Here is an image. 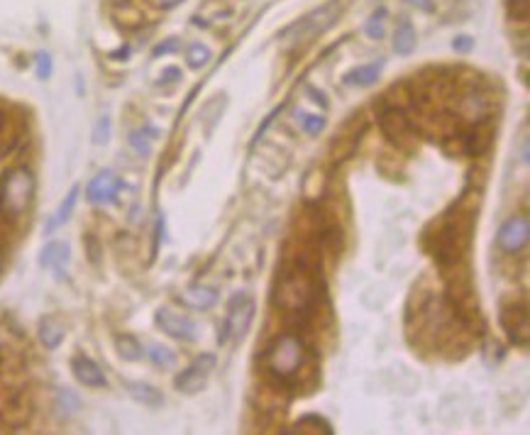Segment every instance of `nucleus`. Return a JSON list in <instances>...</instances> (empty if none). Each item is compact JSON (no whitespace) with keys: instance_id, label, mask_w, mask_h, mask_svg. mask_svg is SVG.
<instances>
[{"instance_id":"1","label":"nucleus","mask_w":530,"mask_h":435,"mask_svg":"<svg viewBox=\"0 0 530 435\" xmlns=\"http://www.w3.org/2000/svg\"><path fill=\"white\" fill-rule=\"evenodd\" d=\"M320 301V271L308 255H296L284 266H279L271 304L276 311L294 318H306L315 311Z\"/></svg>"},{"instance_id":"2","label":"nucleus","mask_w":530,"mask_h":435,"mask_svg":"<svg viewBox=\"0 0 530 435\" xmlns=\"http://www.w3.org/2000/svg\"><path fill=\"white\" fill-rule=\"evenodd\" d=\"M306 362H308V348H306V340L296 333L274 335L262 355L264 372L279 384L299 382Z\"/></svg>"},{"instance_id":"3","label":"nucleus","mask_w":530,"mask_h":435,"mask_svg":"<svg viewBox=\"0 0 530 435\" xmlns=\"http://www.w3.org/2000/svg\"><path fill=\"white\" fill-rule=\"evenodd\" d=\"M469 235H472V218L464 220L462 215H457V220H445L438 227V232H433V245H430V255L435 257L443 269H452L459 266L462 255L469 245Z\"/></svg>"},{"instance_id":"4","label":"nucleus","mask_w":530,"mask_h":435,"mask_svg":"<svg viewBox=\"0 0 530 435\" xmlns=\"http://www.w3.org/2000/svg\"><path fill=\"white\" fill-rule=\"evenodd\" d=\"M37 181L27 166H15L0 181V215L8 220H17L29 211L34 201Z\"/></svg>"},{"instance_id":"5","label":"nucleus","mask_w":530,"mask_h":435,"mask_svg":"<svg viewBox=\"0 0 530 435\" xmlns=\"http://www.w3.org/2000/svg\"><path fill=\"white\" fill-rule=\"evenodd\" d=\"M343 0H328L325 5L320 8L310 10L308 15H303L301 20H296L294 24L284 29L279 34L281 39L286 42H301V39H315L318 34H325L340 17H343Z\"/></svg>"},{"instance_id":"6","label":"nucleus","mask_w":530,"mask_h":435,"mask_svg":"<svg viewBox=\"0 0 530 435\" xmlns=\"http://www.w3.org/2000/svg\"><path fill=\"white\" fill-rule=\"evenodd\" d=\"M255 311H257L255 299L250 294H245V291H237L230 299V304H227V318L220 323L217 343L225 345L227 340L245 338L247 330L252 328V320H255Z\"/></svg>"},{"instance_id":"7","label":"nucleus","mask_w":530,"mask_h":435,"mask_svg":"<svg viewBox=\"0 0 530 435\" xmlns=\"http://www.w3.org/2000/svg\"><path fill=\"white\" fill-rule=\"evenodd\" d=\"M530 240V220L526 213L511 215L496 232V245L503 255H521Z\"/></svg>"},{"instance_id":"8","label":"nucleus","mask_w":530,"mask_h":435,"mask_svg":"<svg viewBox=\"0 0 530 435\" xmlns=\"http://www.w3.org/2000/svg\"><path fill=\"white\" fill-rule=\"evenodd\" d=\"M379 127L386 135V140L396 147H408L413 142V127L406 115L403 108L399 106H384L379 110Z\"/></svg>"},{"instance_id":"9","label":"nucleus","mask_w":530,"mask_h":435,"mask_svg":"<svg viewBox=\"0 0 530 435\" xmlns=\"http://www.w3.org/2000/svg\"><path fill=\"white\" fill-rule=\"evenodd\" d=\"M215 364H217L215 355H210V352L198 355V357L191 362V367L183 369L181 374H176V379H174L176 392L188 394V397L203 392V387L208 384V377H210V372L215 369Z\"/></svg>"},{"instance_id":"10","label":"nucleus","mask_w":530,"mask_h":435,"mask_svg":"<svg viewBox=\"0 0 530 435\" xmlns=\"http://www.w3.org/2000/svg\"><path fill=\"white\" fill-rule=\"evenodd\" d=\"M499 320H501V328L506 333V338L511 340V345L516 348H528V338H530V323H528V308L526 304H506L499 313Z\"/></svg>"},{"instance_id":"11","label":"nucleus","mask_w":530,"mask_h":435,"mask_svg":"<svg viewBox=\"0 0 530 435\" xmlns=\"http://www.w3.org/2000/svg\"><path fill=\"white\" fill-rule=\"evenodd\" d=\"M155 323L162 333H166L169 338L178 340V343H196L198 340V325L193 323L188 315H181L171 308H159L155 313Z\"/></svg>"},{"instance_id":"12","label":"nucleus","mask_w":530,"mask_h":435,"mask_svg":"<svg viewBox=\"0 0 530 435\" xmlns=\"http://www.w3.org/2000/svg\"><path fill=\"white\" fill-rule=\"evenodd\" d=\"M122 181L113 171H98L86 186V199L91 206H110L117 201V194L122 191Z\"/></svg>"},{"instance_id":"13","label":"nucleus","mask_w":530,"mask_h":435,"mask_svg":"<svg viewBox=\"0 0 530 435\" xmlns=\"http://www.w3.org/2000/svg\"><path fill=\"white\" fill-rule=\"evenodd\" d=\"M71 372L73 377L78 379V384L88 389H106L108 387V377L101 369V364L93 362L88 355H73L71 357Z\"/></svg>"},{"instance_id":"14","label":"nucleus","mask_w":530,"mask_h":435,"mask_svg":"<svg viewBox=\"0 0 530 435\" xmlns=\"http://www.w3.org/2000/svg\"><path fill=\"white\" fill-rule=\"evenodd\" d=\"M217 299H220L217 291L213 289V286H203V284H191L176 294L178 304H183L191 311H210L213 306L217 304Z\"/></svg>"},{"instance_id":"15","label":"nucleus","mask_w":530,"mask_h":435,"mask_svg":"<svg viewBox=\"0 0 530 435\" xmlns=\"http://www.w3.org/2000/svg\"><path fill=\"white\" fill-rule=\"evenodd\" d=\"M71 262V247L66 242H49L44 250L39 252V266L42 269H52L57 279H64V269Z\"/></svg>"},{"instance_id":"16","label":"nucleus","mask_w":530,"mask_h":435,"mask_svg":"<svg viewBox=\"0 0 530 435\" xmlns=\"http://www.w3.org/2000/svg\"><path fill=\"white\" fill-rule=\"evenodd\" d=\"M384 59H376L371 64H361V66H354L350 69L348 73L343 76V83L350 88H369L379 81L381 71H384Z\"/></svg>"},{"instance_id":"17","label":"nucleus","mask_w":530,"mask_h":435,"mask_svg":"<svg viewBox=\"0 0 530 435\" xmlns=\"http://www.w3.org/2000/svg\"><path fill=\"white\" fill-rule=\"evenodd\" d=\"M78 194H81V186L73 184L71 189H69L66 199H64V201H62V206H59V208H57V213H54L52 218H49L47 225H44V232H47V235H52V232H57L62 225H66V220H69V218H71L73 208H76V204H78Z\"/></svg>"},{"instance_id":"18","label":"nucleus","mask_w":530,"mask_h":435,"mask_svg":"<svg viewBox=\"0 0 530 435\" xmlns=\"http://www.w3.org/2000/svg\"><path fill=\"white\" fill-rule=\"evenodd\" d=\"M37 335H39V343H42L47 350H57L59 345L64 343L66 330H64V325L59 323V318H54V315H44V318L39 320Z\"/></svg>"},{"instance_id":"19","label":"nucleus","mask_w":530,"mask_h":435,"mask_svg":"<svg viewBox=\"0 0 530 435\" xmlns=\"http://www.w3.org/2000/svg\"><path fill=\"white\" fill-rule=\"evenodd\" d=\"M125 389L137 404L142 406H150V408H159L164 404V397H162L159 389H155L152 384H145V382H125Z\"/></svg>"},{"instance_id":"20","label":"nucleus","mask_w":530,"mask_h":435,"mask_svg":"<svg viewBox=\"0 0 530 435\" xmlns=\"http://www.w3.org/2000/svg\"><path fill=\"white\" fill-rule=\"evenodd\" d=\"M459 110H462V115L467 117V120H472L474 125H479V122L487 120L489 103H487V98H484L482 93L469 91L467 96L462 98V103H459Z\"/></svg>"},{"instance_id":"21","label":"nucleus","mask_w":530,"mask_h":435,"mask_svg":"<svg viewBox=\"0 0 530 435\" xmlns=\"http://www.w3.org/2000/svg\"><path fill=\"white\" fill-rule=\"evenodd\" d=\"M418 47V34L410 22H401L394 32V52L399 57H410Z\"/></svg>"},{"instance_id":"22","label":"nucleus","mask_w":530,"mask_h":435,"mask_svg":"<svg viewBox=\"0 0 530 435\" xmlns=\"http://www.w3.org/2000/svg\"><path fill=\"white\" fill-rule=\"evenodd\" d=\"M286 433H313V435H333V426H330V421H325L323 416H318V413H306V416H301L299 421H296V426L291 428V431Z\"/></svg>"},{"instance_id":"23","label":"nucleus","mask_w":530,"mask_h":435,"mask_svg":"<svg viewBox=\"0 0 530 435\" xmlns=\"http://www.w3.org/2000/svg\"><path fill=\"white\" fill-rule=\"evenodd\" d=\"M115 350L125 362H137V359L145 357V348H142L140 340H137L135 335H117Z\"/></svg>"},{"instance_id":"24","label":"nucleus","mask_w":530,"mask_h":435,"mask_svg":"<svg viewBox=\"0 0 530 435\" xmlns=\"http://www.w3.org/2000/svg\"><path fill=\"white\" fill-rule=\"evenodd\" d=\"M54 406H57V413L62 418H71L73 413H78V408H81V399H78L71 389H59Z\"/></svg>"},{"instance_id":"25","label":"nucleus","mask_w":530,"mask_h":435,"mask_svg":"<svg viewBox=\"0 0 530 435\" xmlns=\"http://www.w3.org/2000/svg\"><path fill=\"white\" fill-rule=\"evenodd\" d=\"M157 137V130H132L130 135H127V142H130V147L137 152L140 157H150L152 155V145L150 140H155Z\"/></svg>"},{"instance_id":"26","label":"nucleus","mask_w":530,"mask_h":435,"mask_svg":"<svg viewBox=\"0 0 530 435\" xmlns=\"http://www.w3.org/2000/svg\"><path fill=\"white\" fill-rule=\"evenodd\" d=\"M210 64V49L206 44H191L186 49V66L193 69V71H201L203 66Z\"/></svg>"},{"instance_id":"27","label":"nucleus","mask_w":530,"mask_h":435,"mask_svg":"<svg viewBox=\"0 0 530 435\" xmlns=\"http://www.w3.org/2000/svg\"><path fill=\"white\" fill-rule=\"evenodd\" d=\"M147 357H150L152 364H157L159 369H171L176 364V352L169 348H164V345H150Z\"/></svg>"},{"instance_id":"28","label":"nucleus","mask_w":530,"mask_h":435,"mask_svg":"<svg viewBox=\"0 0 530 435\" xmlns=\"http://www.w3.org/2000/svg\"><path fill=\"white\" fill-rule=\"evenodd\" d=\"M384 15H386V8H379V10H374L371 13V17H366V22H364V34L369 39H384Z\"/></svg>"},{"instance_id":"29","label":"nucleus","mask_w":530,"mask_h":435,"mask_svg":"<svg viewBox=\"0 0 530 435\" xmlns=\"http://www.w3.org/2000/svg\"><path fill=\"white\" fill-rule=\"evenodd\" d=\"M299 122H301V130L306 135H320L325 130V115H313V113H301L299 115Z\"/></svg>"},{"instance_id":"30","label":"nucleus","mask_w":530,"mask_h":435,"mask_svg":"<svg viewBox=\"0 0 530 435\" xmlns=\"http://www.w3.org/2000/svg\"><path fill=\"white\" fill-rule=\"evenodd\" d=\"M508 17L516 22H526L530 17V0H506Z\"/></svg>"},{"instance_id":"31","label":"nucleus","mask_w":530,"mask_h":435,"mask_svg":"<svg viewBox=\"0 0 530 435\" xmlns=\"http://www.w3.org/2000/svg\"><path fill=\"white\" fill-rule=\"evenodd\" d=\"M34 71H37V76L42 78V81H47V78L52 76L54 64H52V57H49L47 52H39L37 54V59H34Z\"/></svg>"},{"instance_id":"32","label":"nucleus","mask_w":530,"mask_h":435,"mask_svg":"<svg viewBox=\"0 0 530 435\" xmlns=\"http://www.w3.org/2000/svg\"><path fill=\"white\" fill-rule=\"evenodd\" d=\"M93 142L96 145H108L110 142V117L103 115L101 120L96 122V130H93Z\"/></svg>"},{"instance_id":"33","label":"nucleus","mask_w":530,"mask_h":435,"mask_svg":"<svg viewBox=\"0 0 530 435\" xmlns=\"http://www.w3.org/2000/svg\"><path fill=\"white\" fill-rule=\"evenodd\" d=\"M281 110H284V103H281V106H276L274 108V110H271L269 113V115H266L264 117V122H262V125L259 127H257V132H255V140H252V142H255V145H257V142H259L262 140V137H264L266 135V130H269V127H271V122H274L276 120V115H279V113Z\"/></svg>"},{"instance_id":"34","label":"nucleus","mask_w":530,"mask_h":435,"mask_svg":"<svg viewBox=\"0 0 530 435\" xmlns=\"http://www.w3.org/2000/svg\"><path fill=\"white\" fill-rule=\"evenodd\" d=\"M178 47H181L178 37H169V39H164V42H159L155 49H152V57H166V54L176 52Z\"/></svg>"},{"instance_id":"35","label":"nucleus","mask_w":530,"mask_h":435,"mask_svg":"<svg viewBox=\"0 0 530 435\" xmlns=\"http://www.w3.org/2000/svg\"><path fill=\"white\" fill-rule=\"evenodd\" d=\"M452 49L457 54H469L474 49V37H469V34H459V37L452 39Z\"/></svg>"},{"instance_id":"36","label":"nucleus","mask_w":530,"mask_h":435,"mask_svg":"<svg viewBox=\"0 0 530 435\" xmlns=\"http://www.w3.org/2000/svg\"><path fill=\"white\" fill-rule=\"evenodd\" d=\"M178 78H181V69H178V66H166L164 71H162V78L157 83H159V86H169V83H176Z\"/></svg>"},{"instance_id":"37","label":"nucleus","mask_w":530,"mask_h":435,"mask_svg":"<svg viewBox=\"0 0 530 435\" xmlns=\"http://www.w3.org/2000/svg\"><path fill=\"white\" fill-rule=\"evenodd\" d=\"M403 3L415 8L418 13H435V0H403Z\"/></svg>"},{"instance_id":"38","label":"nucleus","mask_w":530,"mask_h":435,"mask_svg":"<svg viewBox=\"0 0 530 435\" xmlns=\"http://www.w3.org/2000/svg\"><path fill=\"white\" fill-rule=\"evenodd\" d=\"M306 93L310 96V101L318 103V106L323 108V110H328V98H325L323 91H318V88H313V86H306Z\"/></svg>"},{"instance_id":"39","label":"nucleus","mask_w":530,"mask_h":435,"mask_svg":"<svg viewBox=\"0 0 530 435\" xmlns=\"http://www.w3.org/2000/svg\"><path fill=\"white\" fill-rule=\"evenodd\" d=\"M86 242H88V257H91L93 264H98V252H101V245H98L93 237H86Z\"/></svg>"},{"instance_id":"40","label":"nucleus","mask_w":530,"mask_h":435,"mask_svg":"<svg viewBox=\"0 0 530 435\" xmlns=\"http://www.w3.org/2000/svg\"><path fill=\"white\" fill-rule=\"evenodd\" d=\"M152 5H155L157 10H171L176 8V5H181L183 0H150Z\"/></svg>"},{"instance_id":"41","label":"nucleus","mask_w":530,"mask_h":435,"mask_svg":"<svg viewBox=\"0 0 530 435\" xmlns=\"http://www.w3.org/2000/svg\"><path fill=\"white\" fill-rule=\"evenodd\" d=\"M127 54H130V47H122V49H117V52H113L110 57L113 59H127Z\"/></svg>"},{"instance_id":"42","label":"nucleus","mask_w":530,"mask_h":435,"mask_svg":"<svg viewBox=\"0 0 530 435\" xmlns=\"http://www.w3.org/2000/svg\"><path fill=\"white\" fill-rule=\"evenodd\" d=\"M110 3H113V5H120V8H122V5H130L132 0H110Z\"/></svg>"},{"instance_id":"43","label":"nucleus","mask_w":530,"mask_h":435,"mask_svg":"<svg viewBox=\"0 0 530 435\" xmlns=\"http://www.w3.org/2000/svg\"><path fill=\"white\" fill-rule=\"evenodd\" d=\"M0 359H3V345H0Z\"/></svg>"},{"instance_id":"44","label":"nucleus","mask_w":530,"mask_h":435,"mask_svg":"<svg viewBox=\"0 0 530 435\" xmlns=\"http://www.w3.org/2000/svg\"><path fill=\"white\" fill-rule=\"evenodd\" d=\"M0 264H3V252H0Z\"/></svg>"}]
</instances>
